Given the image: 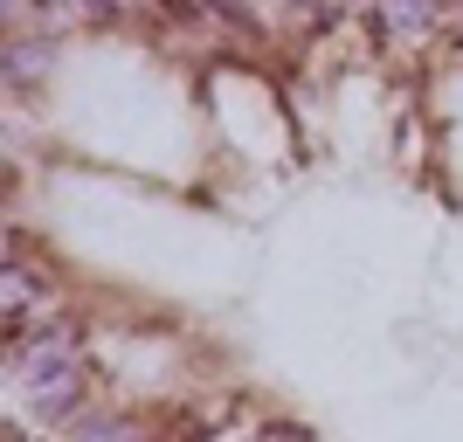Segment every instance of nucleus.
Listing matches in <instances>:
<instances>
[{"label":"nucleus","instance_id":"1","mask_svg":"<svg viewBox=\"0 0 463 442\" xmlns=\"http://www.w3.org/2000/svg\"><path fill=\"white\" fill-rule=\"evenodd\" d=\"M7 387H14V408L49 436H70L83 408H90V366H83V332L70 318H49V325H28L7 339Z\"/></svg>","mask_w":463,"mask_h":442},{"label":"nucleus","instance_id":"2","mask_svg":"<svg viewBox=\"0 0 463 442\" xmlns=\"http://www.w3.org/2000/svg\"><path fill=\"white\" fill-rule=\"evenodd\" d=\"M56 56H62L56 28H7V35H0V77H7L14 97L42 90V83L56 77Z\"/></svg>","mask_w":463,"mask_h":442},{"label":"nucleus","instance_id":"3","mask_svg":"<svg viewBox=\"0 0 463 442\" xmlns=\"http://www.w3.org/2000/svg\"><path fill=\"white\" fill-rule=\"evenodd\" d=\"M367 21L381 49H422L449 28V0H373Z\"/></svg>","mask_w":463,"mask_h":442},{"label":"nucleus","instance_id":"4","mask_svg":"<svg viewBox=\"0 0 463 442\" xmlns=\"http://www.w3.org/2000/svg\"><path fill=\"white\" fill-rule=\"evenodd\" d=\"M0 290H7V339L14 332H28V318H35V305L56 311V284H42L35 269H28V256H7V269H0Z\"/></svg>","mask_w":463,"mask_h":442},{"label":"nucleus","instance_id":"5","mask_svg":"<svg viewBox=\"0 0 463 442\" xmlns=\"http://www.w3.org/2000/svg\"><path fill=\"white\" fill-rule=\"evenodd\" d=\"M62 442H153V436H146V422H138L132 408H104V401H90L77 422H70V436H62Z\"/></svg>","mask_w":463,"mask_h":442},{"label":"nucleus","instance_id":"6","mask_svg":"<svg viewBox=\"0 0 463 442\" xmlns=\"http://www.w3.org/2000/svg\"><path fill=\"white\" fill-rule=\"evenodd\" d=\"M318 7H332V14H367L373 0H318Z\"/></svg>","mask_w":463,"mask_h":442},{"label":"nucleus","instance_id":"7","mask_svg":"<svg viewBox=\"0 0 463 442\" xmlns=\"http://www.w3.org/2000/svg\"><path fill=\"white\" fill-rule=\"evenodd\" d=\"M449 14H463V0H449Z\"/></svg>","mask_w":463,"mask_h":442}]
</instances>
